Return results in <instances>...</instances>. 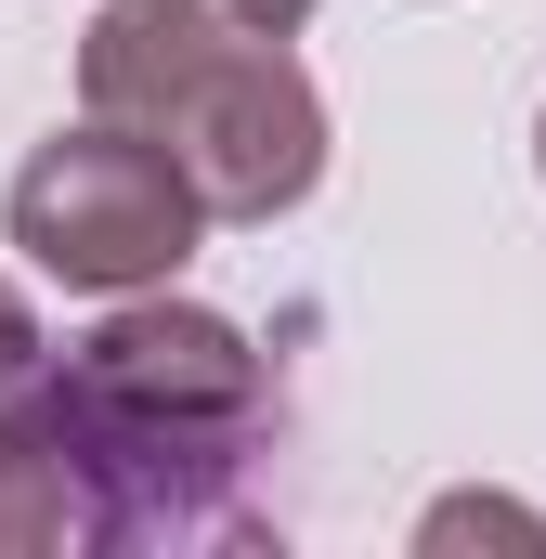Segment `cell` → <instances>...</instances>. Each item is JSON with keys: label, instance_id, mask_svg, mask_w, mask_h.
<instances>
[{"label": "cell", "instance_id": "1", "mask_svg": "<svg viewBox=\"0 0 546 559\" xmlns=\"http://www.w3.org/2000/svg\"><path fill=\"white\" fill-rule=\"evenodd\" d=\"M39 442L79 481V547H248L273 534L261 508V455L286 429L273 352L209 312V299H105V325L26 391Z\"/></svg>", "mask_w": 546, "mask_h": 559}, {"label": "cell", "instance_id": "2", "mask_svg": "<svg viewBox=\"0 0 546 559\" xmlns=\"http://www.w3.org/2000/svg\"><path fill=\"white\" fill-rule=\"evenodd\" d=\"M209 222H222V209L195 195V169L156 131H131V118L52 131L13 169V195H0V235H13L52 286H79V299H143V286H169L209 248Z\"/></svg>", "mask_w": 546, "mask_h": 559}, {"label": "cell", "instance_id": "3", "mask_svg": "<svg viewBox=\"0 0 546 559\" xmlns=\"http://www.w3.org/2000/svg\"><path fill=\"white\" fill-rule=\"evenodd\" d=\"M156 143L195 169V195L222 222H286L325 182V92L273 26H222V52L182 79V105L156 118Z\"/></svg>", "mask_w": 546, "mask_h": 559}, {"label": "cell", "instance_id": "4", "mask_svg": "<svg viewBox=\"0 0 546 559\" xmlns=\"http://www.w3.org/2000/svg\"><path fill=\"white\" fill-rule=\"evenodd\" d=\"M222 0H105L92 13V39H79V105L92 118H131V131H156L169 105H182V79L222 52Z\"/></svg>", "mask_w": 546, "mask_h": 559}, {"label": "cell", "instance_id": "5", "mask_svg": "<svg viewBox=\"0 0 546 559\" xmlns=\"http://www.w3.org/2000/svg\"><path fill=\"white\" fill-rule=\"evenodd\" d=\"M52 547H79V481L26 404H0V559H52Z\"/></svg>", "mask_w": 546, "mask_h": 559}, {"label": "cell", "instance_id": "6", "mask_svg": "<svg viewBox=\"0 0 546 559\" xmlns=\"http://www.w3.org/2000/svg\"><path fill=\"white\" fill-rule=\"evenodd\" d=\"M468 547L546 559V508H521V495H442V508H416V559H468Z\"/></svg>", "mask_w": 546, "mask_h": 559}, {"label": "cell", "instance_id": "7", "mask_svg": "<svg viewBox=\"0 0 546 559\" xmlns=\"http://www.w3.org/2000/svg\"><path fill=\"white\" fill-rule=\"evenodd\" d=\"M52 378V338H39V312H26V286L0 274V404H26Z\"/></svg>", "mask_w": 546, "mask_h": 559}, {"label": "cell", "instance_id": "8", "mask_svg": "<svg viewBox=\"0 0 546 559\" xmlns=\"http://www.w3.org/2000/svg\"><path fill=\"white\" fill-rule=\"evenodd\" d=\"M222 13H235V26H273V39H299V26H312V0H222Z\"/></svg>", "mask_w": 546, "mask_h": 559}, {"label": "cell", "instance_id": "9", "mask_svg": "<svg viewBox=\"0 0 546 559\" xmlns=\"http://www.w3.org/2000/svg\"><path fill=\"white\" fill-rule=\"evenodd\" d=\"M534 169H546V131H534Z\"/></svg>", "mask_w": 546, "mask_h": 559}]
</instances>
